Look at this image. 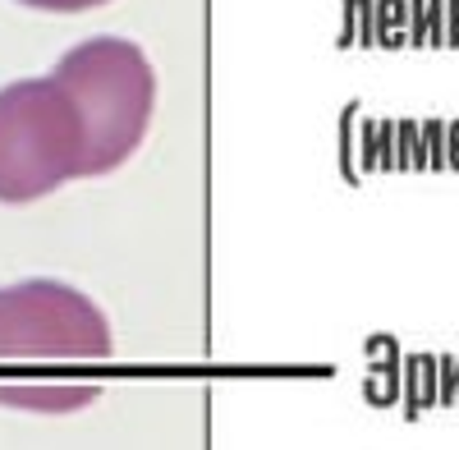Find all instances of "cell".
<instances>
[{"label": "cell", "mask_w": 459, "mask_h": 450, "mask_svg": "<svg viewBox=\"0 0 459 450\" xmlns=\"http://www.w3.org/2000/svg\"><path fill=\"white\" fill-rule=\"evenodd\" d=\"M69 179H97L92 125L56 74L0 88V203L28 207Z\"/></svg>", "instance_id": "6da1fadb"}, {"label": "cell", "mask_w": 459, "mask_h": 450, "mask_svg": "<svg viewBox=\"0 0 459 450\" xmlns=\"http://www.w3.org/2000/svg\"><path fill=\"white\" fill-rule=\"evenodd\" d=\"M115 354L110 317L69 281L0 285V363H106Z\"/></svg>", "instance_id": "3957f363"}, {"label": "cell", "mask_w": 459, "mask_h": 450, "mask_svg": "<svg viewBox=\"0 0 459 450\" xmlns=\"http://www.w3.org/2000/svg\"><path fill=\"white\" fill-rule=\"evenodd\" d=\"M28 10H51V14H79V10H97L106 0H19Z\"/></svg>", "instance_id": "5b68a950"}, {"label": "cell", "mask_w": 459, "mask_h": 450, "mask_svg": "<svg viewBox=\"0 0 459 450\" xmlns=\"http://www.w3.org/2000/svg\"><path fill=\"white\" fill-rule=\"evenodd\" d=\"M51 74L79 97L92 125L97 175L120 170L143 147L152 110H157V69H152L147 51L129 37L97 32L88 42L69 47Z\"/></svg>", "instance_id": "7a4b0ae2"}, {"label": "cell", "mask_w": 459, "mask_h": 450, "mask_svg": "<svg viewBox=\"0 0 459 450\" xmlns=\"http://www.w3.org/2000/svg\"><path fill=\"white\" fill-rule=\"evenodd\" d=\"M97 391H0V400L10 404H32V409H74L88 404Z\"/></svg>", "instance_id": "277c9868"}]
</instances>
